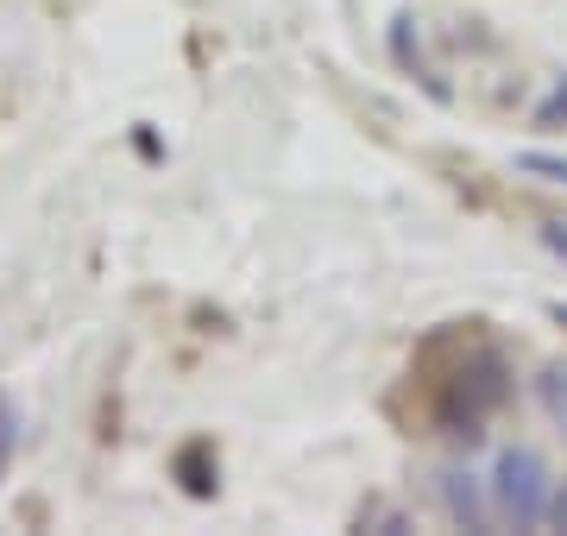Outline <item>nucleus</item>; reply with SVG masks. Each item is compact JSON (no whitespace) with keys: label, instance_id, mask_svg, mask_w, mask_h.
Returning a JSON list of instances; mask_svg holds the SVG:
<instances>
[{"label":"nucleus","instance_id":"obj_4","mask_svg":"<svg viewBox=\"0 0 567 536\" xmlns=\"http://www.w3.org/2000/svg\"><path fill=\"white\" fill-rule=\"evenodd\" d=\"M536 404L548 411V423H561L567 430V367H543V379H536Z\"/></svg>","mask_w":567,"mask_h":536},{"label":"nucleus","instance_id":"obj_6","mask_svg":"<svg viewBox=\"0 0 567 536\" xmlns=\"http://www.w3.org/2000/svg\"><path fill=\"white\" fill-rule=\"evenodd\" d=\"M548 524H555V530H567V480H555V486H548Z\"/></svg>","mask_w":567,"mask_h":536},{"label":"nucleus","instance_id":"obj_1","mask_svg":"<svg viewBox=\"0 0 567 536\" xmlns=\"http://www.w3.org/2000/svg\"><path fill=\"white\" fill-rule=\"evenodd\" d=\"M505 398H511L505 353L486 348V341H473V348H466L461 360L447 367L442 385H435V430L454 435V442H480Z\"/></svg>","mask_w":567,"mask_h":536},{"label":"nucleus","instance_id":"obj_3","mask_svg":"<svg viewBox=\"0 0 567 536\" xmlns=\"http://www.w3.org/2000/svg\"><path fill=\"white\" fill-rule=\"evenodd\" d=\"M442 512L461 524V530H486L492 524V493L480 474H466V467H442Z\"/></svg>","mask_w":567,"mask_h":536},{"label":"nucleus","instance_id":"obj_2","mask_svg":"<svg viewBox=\"0 0 567 536\" xmlns=\"http://www.w3.org/2000/svg\"><path fill=\"white\" fill-rule=\"evenodd\" d=\"M548 486H555V474H548V461L536 449H505L498 461H492V517H505V524H517V530H536V524H548Z\"/></svg>","mask_w":567,"mask_h":536},{"label":"nucleus","instance_id":"obj_5","mask_svg":"<svg viewBox=\"0 0 567 536\" xmlns=\"http://www.w3.org/2000/svg\"><path fill=\"white\" fill-rule=\"evenodd\" d=\"M561 121H567V83L555 89V95H548L543 107H536V126H561Z\"/></svg>","mask_w":567,"mask_h":536}]
</instances>
